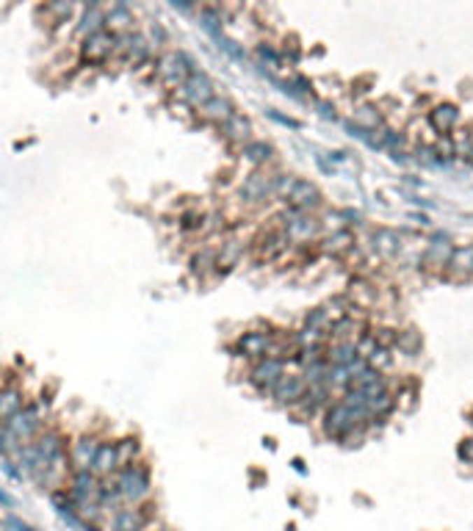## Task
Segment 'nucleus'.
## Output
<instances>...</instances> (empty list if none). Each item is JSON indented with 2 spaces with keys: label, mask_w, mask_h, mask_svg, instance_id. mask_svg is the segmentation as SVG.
Listing matches in <instances>:
<instances>
[{
  "label": "nucleus",
  "mask_w": 473,
  "mask_h": 531,
  "mask_svg": "<svg viewBox=\"0 0 473 531\" xmlns=\"http://www.w3.org/2000/svg\"><path fill=\"white\" fill-rule=\"evenodd\" d=\"M111 481L117 487L122 507H139V504L153 501V473H150V465L144 460L119 468L111 476Z\"/></svg>",
  "instance_id": "nucleus-1"
},
{
  "label": "nucleus",
  "mask_w": 473,
  "mask_h": 531,
  "mask_svg": "<svg viewBox=\"0 0 473 531\" xmlns=\"http://www.w3.org/2000/svg\"><path fill=\"white\" fill-rule=\"evenodd\" d=\"M365 418H368L365 410H355L344 402H335L324 410V432L335 440H349Z\"/></svg>",
  "instance_id": "nucleus-2"
},
{
  "label": "nucleus",
  "mask_w": 473,
  "mask_h": 531,
  "mask_svg": "<svg viewBox=\"0 0 473 531\" xmlns=\"http://www.w3.org/2000/svg\"><path fill=\"white\" fill-rule=\"evenodd\" d=\"M277 222H280V227H283V233L288 238V243H296V246H304V243H313L318 233H321V222L318 219H313L310 213H304V211H285V213H280L277 216Z\"/></svg>",
  "instance_id": "nucleus-3"
},
{
  "label": "nucleus",
  "mask_w": 473,
  "mask_h": 531,
  "mask_svg": "<svg viewBox=\"0 0 473 531\" xmlns=\"http://www.w3.org/2000/svg\"><path fill=\"white\" fill-rule=\"evenodd\" d=\"M285 374V362L283 360H274V357H260L249 365L246 371V382L260 390V393H271V388L280 382V376Z\"/></svg>",
  "instance_id": "nucleus-4"
},
{
  "label": "nucleus",
  "mask_w": 473,
  "mask_h": 531,
  "mask_svg": "<svg viewBox=\"0 0 473 531\" xmlns=\"http://www.w3.org/2000/svg\"><path fill=\"white\" fill-rule=\"evenodd\" d=\"M274 177L271 172H266V169H252L249 175L243 177V183H241V199L246 202V205H263V202H269L271 197H274Z\"/></svg>",
  "instance_id": "nucleus-5"
},
{
  "label": "nucleus",
  "mask_w": 473,
  "mask_h": 531,
  "mask_svg": "<svg viewBox=\"0 0 473 531\" xmlns=\"http://www.w3.org/2000/svg\"><path fill=\"white\" fill-rule=\"evenodd\" d=\"M155 504H139V507H119L117 512H111V529L114 531H141L150 518H155Z\"/></svg>",
  "instance_id": "nucleus-6"
},
{
  "label": "nucleus",
  "mask_w": 473,
  "mask_h": 531,
  "mask_svg": "<svg viewBox=\"0 0 473 531\" xmlns=\"http://www.w3.org/2000/svg\"><path fill=\"white\" fill-rule=\"evenodd\" d=\"M304 393H307V379L302 374H294V371H285L280 376V382L271 388V399L280 407H288V410H294Z\"/></svg>",
  "instance_id": "nucleus-7"
},
{
  "label": "nucleus",
  "mask_w": 473,
  "mask_h": 531,
  "mask_svg": "<svg viewBox=\"0 0 473 531\" xmlns=\"http://www.w3.org/2000/svg\"><path fill=\"white\" fill-rule=\"evenodd\" d=\"M100 440L103 437H97V434H78L69 443V471H92Z\"/></svg>",
  "instance_id": "nucleus-8"
},
{
  "label": "nucleus",
  "mask_w": 473,
  "mask_h": 531,
  "mask_svg": "<svg viewBox=\"0 0 473 531\" xmlns=\"http://www.w3.org/2000/svg\"><path fill=\"white\" fill-rule=\"evenodd\" d=\"M443 277H446L449 283H468V280H471L473 277V243H465V246L451 249Z\"/></svg>",
  "instance_id": "nucleus-9"
},
{
  "label": "nucleus",
  "mask_w": 473,
  "mask_h": 531,
  "mask_svg": "<svg viewBox=\"0 0 473 531\" xmlns=\"http://www.w3.org/2000/svg\"><path fill=\"white\" fill-rule=\"evenodd\" d=\"M285 202H288L294 211H304V213H310V211H316V208L321 205V191H318V185H316V183L296 177L294 185H291V191H288V197H285Z\"/></svg>",
  "instance_id": "nucleus-10"
},
{
  "label": "nucleus",
  "mask_w": 473,
  "mask_h": 531,
  "mask_svg": "<svg viewBox=\"0 0 473 531\" xmlns=\"http://www.w3.org/2000/svg\"><path fill=\"white\" fill-rule=\"evenodd\" d=\"M269 346H271V332H263V330H246L236 341V352L246 360H252V362L266 357Z\"/></svg>",
  "instance_id": "nucleus-11"
},
{
  "label": "nucleus",
  "mask_w": 473,
  "mask_h": 531,
  "mask_svg": "<svg viewBox=\"0 0 473 531\" xmlns=\"http://www.w3.org/2000/svg\"><path fill=\"white\" fill-rule=\"evenodd\" d=\"M246 252H249V243H246L243 238H225V241L216 246V266H219V271L236 269L238 263L243 260Z\"/></svg>",
  "instance_id": "nucleus-12"
},
{
  "label": "nucleus",
  "mask_w": 473,
  "mask_h": 531,
  "mask_svg": "<svg viewBox=\"0 0 473 531\" xmlns=\"http://www.w3.org/2000/svg\"><path fill=\"white\" fill-rule=\"evenodd\" d=\"M122 465H119V454H117V440H100V448L94 454V462H92V473H97L100 479H108L114 476Z\"/></svg>",
  "instance_id": "nucleus-13"
},
{
  "label": "nucleus",
  "mask_w": 473,
  "mask_h": 531,
  "mask_svg": "<svg viewBox=\"0 0 473 531\" xmlns=\"http://www.w3.org/2000/svg\"><path fill=\"white\" fill-rule=\"evenodd\" d=\"M25 404H28V402H25V393H22L20 388H14V385L0 388V423H6L11 415H17Z\"/></svg>",
  "instance_id": "nucleus-14"
},
{
  "label": "nucleus",
  "mask_w": 473,
  "mask_h": 531,
  "mask_svg": "<svg viewBox=\"0 0 473 531\" xmlns=\"http://www.w3.org/2000/svg\"><path fill=\"white\" fill-rule=\"evenodd\" d=\"M191 271H194L199 280L216 274V271H219V266H216V249H213V246H202L199 252H194V255H191Z\"/></svg>",
  "instance_id": "nucleus-15"
},
{
  "label": "nucleus",
  "mask_w": 473,
  "mask_h": 531,
  "mask_svg": "<svg viewBox=\"0 0 473 531\" xmlns=\"http://www.w3.org/2000/svg\"><path fill=\"white\" fill-rule=\"evenodd\" d=\"M324 357H327L330 365H355L360 360L352 341H332V346L324 349Z\"/></svg>",
  "instance_id": "nucleus-16"
},
{
  "label": "nucleus",
  "mask_w": 473,
  "mask_h": 531,
  "mask_svg": "<svg viewBox=\"0 0 473 531\" xmlns=\"http://www.w3.org/2000/svg\"><path fill=\"white\" fill-rule=\"evenodd\" d=\"M222 130H225V139H227L233 147L249 144V133H252V127H249V122H246L243 117H236V114H233V117L222 125Z\"/></svg>",
  "instance_id": "nucleus-17"
},
{
  "label": "nucleus",
  "mask_w": 473,
  "mask_h": 531,
  "mask_svg": "<svg viewBox=\"0 0 473 531\" xmlns=\"http://www.w3.org/2000/svg\"><path fill=\"white\" fill-rule=\"evenodd\" d=\"M243 161L246 164H252L255 169H266V164H271V158H274V150L269 147V144H263V141H249V144H243Z\"/></svg>",
  "instance_id": "nucleus-18"
},
{
  "label": "nucleus",
  "mask_w": 473,
  "mask_h": 531,
  "mask_svg": "<svg viewBox=\"0 0 473 531\" xmlns=\"http://www.w3.org/2000/svg\"><path fill=\"white\" fill-rule=\"evenodd\" d=\"M349 249H355V236L349 230H335L332 236L321 241V252L327 255H346Z\"/></svg>",
  "instance_id": "nucleus-19"
},
{
  "label": "nucleus",
  "mask_w": 473,
  "mask_h": 531,
  "mask_svg": "<svg viewBox=\"0 0 473 531\" xmlns=\"http://www.w3.org/2000/svg\"><path fill=\"white\" fill-rule=\"evenodd\" d=\"M457 119H460L457 108H451V106H440L437 111H432L429 122H432V130H435V133H440V136H449V130H454Z\"/></svg>",
  "instance_id": "nucleus-20"
},
{
  "label": "nucleus",
  "mask_w": 473,
  "mask_h": 531,
  "mask_svg": "<svg viewBox=\"0 0 473 531\" xmlns=\"http://www.w3.org/2000/svg\"><path fill=\"white\" fill-rule=\"evenodd\" d=\"M451 243H432L423 255V269H435V271H446L449 255H451Z\"/></svg>",
  "instance_id": "nucleus-21"
},
{
  "label": "nucleus",
  "mask_w": 473,
  "mask_h": 531,
  "mask_svg": "<svg viewBox=\"0 0 473 531\" xmlns=\"http://www.w3.org/2000/svg\"><path fill=\"white\" fill-rule=\"evenodd\" d=\"M117 454H119V465H133L141 460V443L136 437H119L117 440Z\"/></svg>",
  "instance_id": "nucleus-22"
},
{
  "label": "nucleus",
  "mask_w": 473,
  "mask_h": 531,
  "mask_svg": "<svg viewBox=\"0 0 473 531\" xmlns=\"http://www.w3.org/2000/svg\"><path fill=\"white\" fill-rule=\"evenodd\" d=\"M202 117L208 119V122H219V125H225L227 119L233 117V108H230V103L227 100H208L205 106H202Z\"/></svg>",
  "instance_id": "nucleus-23"
},
{
  "label": "nucleus",
  "mask_w": 473,
  "mask_h": 531,
  "mask_svg": "<svg viewBox=\"0 0 473 531\" xmlns=\"http://www.w3.org/2000/svg\"><path fill=\"white\" fill-rule=\"evenodd\" d=\"M374 246H376V252H379L382 257H396L399 249H402L399 236H396L393 230H379V233L374 236Z\"/></svg>",
  "instance_id": "nucleus-24"
},
{
  "label": "nucleus",
  "mask_w": 473,
  "mask_h": 531,
  "mask_svg": "<svg viewBox=\"0 0 473 531\" xmlns=\"http://www.w3.org/2000/svg\"><path fill=\"white\" fill-rule=\"evenodd\" d=\"M393 349H402V352L407 354H418L423 349V338H421V332H415V330H402V332H396V346Z\"/></svg>",
  "instance_id": "nucleus-25"
},
{
  "label": "nucleus",
  "mask_w": 473,
  "mask_h": 531,
  "mask_svg": "<svg viewBox=\"0 0 473 531\" xmlns=\"http://www.w3.org/2000/svg\"><path fill=\"white\" fill-rule=\"evenodd\" d=\"M374 288L365 283V280H352V285H349V302L357 304V307H371L374 304Z\"/></svg>",
  "instance_id": "nucleus-26"
},
{
  "label": "nucleus",
  "mask_w": 473,
  "mask_h": 531,
  "mask_svg": "<svg viewBox=\"0 0 473 531\" xmlns=\"http://www.w3.org/2000/svg\"><path fill=\"white\" fill-rule=\"evenodd\" d=\"M357 119H360V125H365V130H368V133H371L374 127H379V114H376L374 108H360Z\"/></svg>",
  "instance_id": "nucleus-27"
},
{
  "label": "nucleus",
  "mask_w": 473,
  "mask_h": 531,
  "mask_svg": "<svg viewBox=\"0 0 473 531\" xmlns=\"http://www.w3.org/2000/svg\"><path fill=\"white\" fill-rule=\"evenodd\" d=\"M460 457H463L468 465H473V440H465V443L460 446Z\"/></svg>",
  "instance_id": "nucleus-28"
}]
</instances>
